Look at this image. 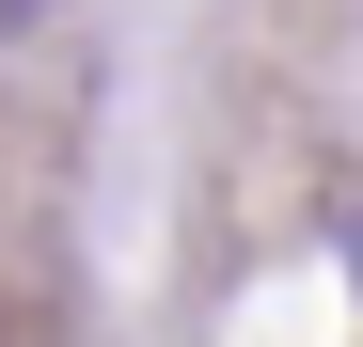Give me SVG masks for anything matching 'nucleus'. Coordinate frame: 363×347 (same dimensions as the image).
<instances>
[{"mask_svg": "<svg viewBox=\"0 0 363 347\" xmlns=\"http://www.w3.org/2000/svg\"><path fill=\"white\" fill-rule=\"evenodd\" d=\"M347 300H363V205H347Z\"/></svg>", "mask_w": 363, "mask_h": 347, "instance_id": "obj_1", "label": "nucleus"}]
</instances>
